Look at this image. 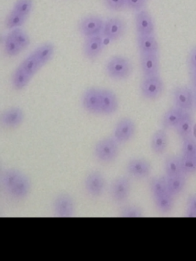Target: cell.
<instances>
[{"mask_svg":"<svg viewBox=\"0 0 196 261\" xmlns=\"http://www.w3.org/2000/svg\"><path fill=\"white\" fill-rule=\"evenodd\" d=\"M119 153V143L113 137H107L100 140L95 146L96 160L103 163L114 161Z\"/></svg>","mask_w":196,"mask_h":261,"instance_id":"obj_3","label":"cell"},{"mask_svg":"<svg viewBox=\"0 0 196 261\" xmlns=\"http://www.w3.org/2000/svg\"><path fill=\"white\" fill-rule=\"evenodd\" d=\"M55 51V47L53 44L44 43L37 48L32 54L36 58L41 66H44L52 59Z\"/></svg>","mask_w":196,"mask_h":261,"instance_id":"obj_23","label":"cell"},{"mask_svg":"<svg viewBox=\"0 0 196 261\" xmlns=\"http://www.w3.org/2000/svg\"><path fill=\"white\" fill-rule=\"evenodd\" d=\"M175 106L185 111H192L194 108V91L188 86L176 87L173 91Z\"/></svg>","mask_w":196,"mask_h":261,"instance_id":"obj_6","label":"cell"},{"mask_svg":"<svg viewBox=\"0 0 196 261\" xmlns=\"http://www.w3.org/2000/svg\"><path fill=\"white\" fill-rule=\"evenodd\" d=\"M136 129L134 121L128 117H124L116 123L113 132V138L118 143H127L133 138Z\"/></svg>","mask_w":196,"mask_h":261,"instance_id":"obj_9","label":"cell"},{"mask_svg":"<svg viewBox=\"0 0 196 261\" xmlns=\"http://www.w3.org/2000/svg\"><path fill=\"white\" fill-rule=\"evenodd\" d=\"M33 8V0H17L14 5L13 10L22 16H28Z\"/></svg>","mask_w":196,"mask_h":261,"instance_id":"obj_35","label":"cell"},{"mask_svg":"<svg viewBox=\"0 0 196 261\" xmlns=\"http://www.w3.org/2000/svg\"><path fill=\"white\" fill-rule=\"evenodd\" d=\"M168 192L173 196L180 194L186 185V177L185 174L173 177H166Z\"/></svg>","mask_w":196,"mask_h":261,"instance_id":"obj_25","label":"cell"},{"mask_svg":"<svg viewBox=\"0 0 196 261\" xmlns=\"http://www.w3.org/2000/svg\"><path fill=\"white\" fill-rule=\"evenodd\" d=\"M2 185L6 195L15 201H22L30 193V178L16 169H9L2 175Z\"/></svg>","mask_w":196,"mask_h":261,"instance_id":"obj_1","label":"cell"},{"mask_svg":"<svg viewBox=\"0 0 196 261\" xmlns=\"http://www.w3.org/2000/svg\"><path fill=\"white\" fill-rule=\"evenodd\" d=\"M184 113L185 111L176 106L168 109L162 117V127L165 129L176 127L182 120Z\"/></svg>","mask_w":196,"mask_h":261,"instance_id":"obj_22","label":"cell"},{"mask_svg":"<svg viewBox=\"0 0 196 261\" xmlns=\"http://www.w3.org/2000/svg\"><path fill=\"white\" fill-rule=\"evenodd\" d=\"M127 24L124 19L119 17L109 18L104 22L102 35L110 41L120 39L125 34Z\"/></svg>","mask_w":196,"mask_h":261,"instance_id":"obj_7","label":"cell"},{"mask_svg":"<svg viewBox=\"0 0 196 261\" xmlns=\"http://www.w3.org/2000/svg\"><path fill=\"white\" fill-rule=\"evenodd\" d=\"M142 97L150 100L159 98L164 91V83L159 74L150 77H143L140 84Z\"/></svg>","mask_w":196,"mask_h":261,"instance_id":"obj_4","label":"cell"},{"mask_svg":"<svg viewBox=\"0 0 196 261\" xmlns=\"http://www.w3.org/2000/svg\"><path fill=\"white\" fill-rule=\"evenodd\" d=\"M187 216L190 218L196 217V193L191 194L187 200Z\"/></svg>","mask_w":196,"mask_h":261,"instance_id":"obj_38","label":"cell"},{"mask_svg":"<svg viewBox=\"0 0 196 261\" xmlns=\"http://www.w3.org/2000/svg\"><path fill=\"white\" fill-rule=\"evenodd\" d=\"M101 114L110 115L117 111L119 103L116 94L111 90L101 89Z\"/></svg>","mask_w":196,"mask_h":261,"instance_id":"obj_19","label":"cell"},{"mask_svg":"<svg viewBox=\"0 0 196 261\" xmlns=\"http://www.w3.org/2000/svg\"><path fill=\"white\" fill-rule=\"evenodd\" d=\"M164 169L166 177L176 176L183 174L181 167L180 156L176 155H167L165 160Z\"/></svg>","mask_w":196,"mask_h":261,"instance_id":"obj_24","label":"cell"},{"mask_svg":"<svg viewBox=\"0 0 196 261\" xmlns=\"http://www.w3.org/2000/svg\"><path fill=\"white\" fill-rule=\"evenodd\" d=\"M9 34L13 37L15 42L21 47V49H26L30 45L31 41L29 35L24 30H21V29H14L12 32L9 33Z\"/></svg>","mask_w":196,"mask_h":261,"instance_id":"obj_32","label":"cell"},{"mask_svg":"<svg viewBox=\"0 0 196 261\" xmlns=\"http://www.w3.org/2000/svg\"><path fill=\"white\" fill-rule=\"evenodd\" d=\"M174 129L182 140L189 137H196L194 134L195 128H194V120L192 111H185L182 120Z\"/></svg>","mask_w":196,"mask_h":261,"instance_id":"obj_15","label":"cell"},{"mask_svg":"<svg viewBox=\"0 0 196 261\" xmlns=\"http://www.w3.org/2000/svg\"><path fill=\"white\" fill-rule=\"evenodd\" d=\"M107 75L114 80H125L131 75L133 65L130 59L124 56L112 57L106 66Z\"/></svg>","mask_w":196,"mask_h":261,"instance_id":"obj_2","label":"cell"},{"mask_svg":"<svg viewBox=\"0 0 196 261\" xmlns=\"http://www.w3.org/2000/svg\"><path fill=\"white\" fill-rule=\"evenodd\" d=\"M150 189L153 198L168 192L166 176L154 177L150 181Z\"/></svg>","mask_w":196,"mask_h":261,"instance_id":"obj_28","label":"cell"},{"mask_svg":"<svg viewBox=\"0 0 196 261\" xmlns=\"http://www.w3.org/2000/svg\"><path fill=\"white\" fill-rule=\"evenodd\" d=\"M180 162L182 173L185 175L196 173V156L182 154Z\"/></svg>","mask_w":196,"mask_h":261,"instance_id":"obj_30","label":"cell"},{"mask_svg":"<svg viewBox=\"0 0 196 261\" xmlns=\"http://www.w3.org/2000/svg\"><path fill=\"white\" fill-rule=\"evenodd\" d=\"M182 154L196 156V137H192L182 140Z\"/></svg>","mask_w":196,"mask_h":261,"instance_id":"obj_36","label":"cell"},{"mask_svg":"<svg viewBox=\"0 0 196 261\" xmlns=\"http://www.w3.org/2000/svg\"><path fill=\"white\" fill-rule=\"evenodd\" d=\"M188 66L189 71L196 69V46L191 50L188 55Z\"/></svg>","mask_w":196,"mask_h":261,"instance_id":"obj_40","label":"cell"},{"mask_svg":"<svg viewBox=\"0 0 196 261\" xmlns=\"http://www.w3.org/2000/svg\"><path fill=\"white\" fill-rule=\"evenodd\" d=\"M4 49L6 54L10 57H15L23 51L9 33L6 36V40H5Z\"/></svg>","mask_w":196,"mask_h":261,"instance_id":"obj_33","label":"cell"},{"mask_svg":"<svg viewBox=\"0 0 196 261\" xmlns=\"http://www.w3.org/2000/svg\"><path fill=\"white\" fill-rule=\"evenodd\" d=\"M32 76L29 75L21 66H18L15 70V72L12 74V84L13 88L17 91L22 90L23 88H26L31 79Z\"/></svg>","mask_w":196,"mask_h":261,"instance_id":"obj_26","label":"cell"},{"mask_svg":"<svg viewBox=\"0 0 196 261\" xmlns=\"http://www.w3.org/2000/svg\"><path fill=\"white\" fill-rule=\"evenodd\" d=\"M126 169L128 175L133 178L136 179H144L150 176L152 166L148 160L138 158L130 160Z\"/></svg>","mask_w":196,"mask_h":261,"instance_id":"obj_11","label":"cell"},{"mask_svg":"<svg viewBox=\"0 0 196 261\" xmlns=\"http://www.w3.org/2000/svg\"><path fill=\"white\" fill-rule=\"evenodd\" d=\"M189 80L192 89L196 90V69L189 71Z\"/></svg>","mask_w":196,"mask_h":261,"instance_id":"obj_41","label":"cell"},{"mask_svg":"<svg viewBox=\"0 0 196 261\" xmlns=\"http://www.w3.org/2000/svg\"><path fill=\"white\" fill-rule=\"evenodd\" d=\"M27 17L16 13V12L12 11L9 13V16L6 18V27L9 30H14V29L19 28L21 25H24Z\"/></svg>","mask_w":196,"mask_h":261,"instance_id":"obj_31","label":"cell"},{"mask_svg":"<svg viewBox=\"0 0 196 261\" xmlns=\"http://www.w3.org/2000/svg\"><path fill=\"white\" fill-rule=\"evenodd\" d=\"M137 45L140 55L159 54V43L153 35L138 36Z\"/></svg>","mask_w":196,"mask_h":261,"instance_id":"obj_20","label":"cell"},{"mask_svg":"<svg viewBox=\"0 0 196 261\" xmlns=\"http://www.w3.org/2000/svg\"><path fill=\"white\" fill-rule=\"evenodd\" d=\"M104 46L103 38L99 36L87 37L83 45V53L89 60H94L101 54Z\"/></svg>","mask_w":196,"mask_h":261,"instance_id":"obj_18","label":"cell"},{"mask_svg":"<svg viewBox=\"0 0 196 261\" xmlns=\"http://www.w3.org/2000/svg\"><path fill=\"white\" fill-rule=\"evenodd\" d=\"M84 187L90 196L97 198L102 195L106 188V180L99 171H93L88 174L84 181Z\"/></svg>","mask_w":196,"mask_h":261,"instance_id":"obj_10","label":"cell"},{"mask_svg":"<svg viewBox=\"0 0 196 261\" xmlns=\"http://www.w3.org/2000/svg\"><path fill=\"white\" fill-rule=\"evenodd\" d=\"M104 25V21L99 16H88L81 19L78 28L80 33L87 38L102 34Z\"/></svg>","mask_w":196,"mask_h":261,"instance_id":"obj_8","label":"cell"},{"mask_svg":"<svg viewBox=\"0 0 196 261\" xmlns=\"http://www.w3.org/2000/svg\"><path fill=\"white\" fill-rule=\"evenodd\" d=\"M104 2L107 8L113 11H122L127 7L126 0H104Z\"/></svg>","mask_w":196,"mask_h":261,"instance_id":"obj_37","label":"cell"},{"mask_svg":"<svg viewBox=\"0 0 196 261\" xmlns=\"http://www.w3.org/2000/svg\"><path fill=\"white\" fill-rule=\"evenodd\" d=\"M139 62L143 77L159 74L160 67L159 54L140 55Z\"/></svg>","mask_w":196,"mask_h":261,"instance_id":"obj_17","label":"cell"},{"mask_svg":"<svg viewBox=\"0 0 196 261\" xmlns=\"http://www.w3.org/2000/svg\"><path fill=\"white\" fill-rule=\"evenodd\" d=\"M53 208L58 216H72L75 210V200L69 194H59L54 200Z\"/></svg>","mask_w":196,"mask_h":261,"instance_id":"obj_12","label":"cell"},{"mask_svg":"<svg viewBox=\"0 0 196 261\" xmlns=\"http://www.w3.org/2000/svg\"><path fill=\"white\" fill-rule=\"evenodd\" d=\"M101 88H89L83 94V107L89 113L101 114Z\"/></svg>","mask_w":196,"mask_h":261,"instance_id":"obj_14","label":"cell"},{"mask_svg":"<svg viewBox=\"0 0 196 261\" xmlns=\"http://www.w3.org/2000/svg\"><path fill=\"white\" fill-rule=\"evenodd\" d=\"M135 22L138 36H150L154 34V21L150 13L145 9L137 11Z\"/></svg>","mask_w":196,"mask_h":261,"instance_id":"obj_13","label":"cell"},{"mask_svg":"<svg viewBox=\"0 0 196 261\" xmlns=\"http://www.w3.org/2000/svg\"><path fill=\"white\" fill-rule=\"evenodd\" d=\"M24 112L21 108L13 107L6 110L2 114L0 122L2 126L7 129L18 127L24 120Z\"/></svg>","mask_w":196,"mask_h":261,"instance_id":"obj_16","label":"cell"},{"mask_svg":"<svg viewBox=\"0 0 196 261\" xmlns=\"http://www.w3.org/2000/svg\"><path fill=\"white\" fill-rule=\"evenodd\" d=\"M193 91H194V108L196 109V90L193 89Z\"/></svg>","mask_w":196,"mask_h":261,"instance_id":"obj_42","label":"cell"},{"mask_svg":"<svg viewBox=\"0 0 196 261\" xmlns=\"http://www.w3.org/2000/svg\"><path fill=\"white\" fill-rule=\"evenodd\" d=\"M168 144V137L166 129H158L154 133L151 140V149L154 153L161 155L166 150Z\"/></svg>","mask_w":196,"mask_h":261,"instance_id":"obj_21","label":"cell"},{"mask_svg":"<svg viewBox=\"0 0 196 261\" xmlns=\"http://www.w3.org/2000/svg\"><path fill=\"white\" fill-rule=\"evenodd\" d=\"M131 192V180L130 177L120 176L114 180L110 186V195L113 201L124 204L128 200Z\"/></svg>","mask_w":196,"mask_h":261,"instance_id":"obj_5","label":"cell"},{"mask_svg":"<svg viewBox=\"0 0 196 261\" xmlns=\"http://www.w3.org/2000/svg\"><path fill=\"white\" fill-rule=\"evenodd\" d=\"M174 197L171 194L167 192L164 195L153 198L156 208L162 213H168L171 212L174 207Z\"/></svg>","mask_w":196,"mask_h":261,"instance_id":"obj_27","label":"cell"},{"mask_svg":"<svg viewBox=\"0 0 196 261\" xmlns=\"http://www.w3.org/2000/svg\"><path fill=\"white\" fill-rule=\"evenodd\" d=\"M119 216L124 218H139L142 216V209L136 204H126L121 207Z\"/></svg>","mask_w":196,"mask_h":261,"instance_id":"obj_34","label":"cell"},{"mask_svg":"<svg viewBox=\"0 0 196 261\" xmlns=\"http://www.w3.org/2000/svg\"><path fill=\"white\" fill-rule=\"evenodd\" d=\"M127 8L134 11H139L145 7L146 0H126Z\"/></svg>","mask_w":196,"mask_h":261,"instance_id":"obj_39","label":"cell"},{"mask_svg":"<svg viewBox=\"0 0 196 261\" xmlns=\"http://www.w3.org/2000/svg\"><path fill=\"white\" fill-rule=\"evenodd\" d=\"M20 66L29 74V75L33 77L38 71H39L40 68H41V65L39 63L38 60H37L36 58L33 56V55L31 54L29 57L26 58L21 64H20Z\"/></svg>","mask_w":196,"mask_h":261,"instance_id":"obj_29","label":"cell"}]
</instances>
